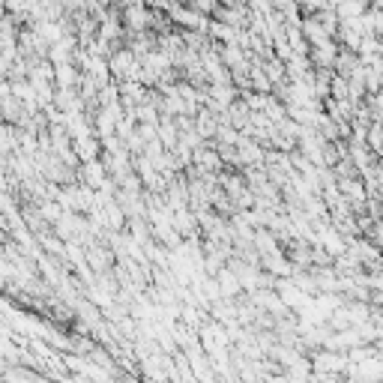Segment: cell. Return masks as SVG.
<instances>
[{"label":"cell","mask_w":383,"mask_h":383,"mask_svg":"<svg viewBox=\"0 0 383 383\" xmlns=\"http://www.w3.org/2000/svg\"><path fill=\"white\" fill-rule=\"evenodd\" d=\"M108 63H111V75H114V78L123 81V78H135L138 66H141V60H138V54L129 48V45H120V48L108 57Z\"/></svg>","instance_id":"1"},{"label":"cell","mask_w":383,"mask_h":383,"mask_svg":"<svg viewBox=\"0 0 383 383\" xmlns=\"http://www.w3.org/2000/svg\"><path fill=\"white\" fill-rule=\"evenodd\" d=\"M123 24L126 30H150L153 27V9L138 0V4H126L123 6Z\"/></svg>","instance_id":"2"},{"label":"cell","mask_w":383,"mask_h":383,"mask_svg":"<svg viewBox=\"0 0 383 383\" xmlns=\"http://www.w3.org/2000/svg\"><path fill=\"white\" fill-rule=\"evenodd\" d=\"M108 168H105L102 159H93V162H81L78 168V183H87V186H93V189H105L108 186Z\"/></svg>","instance_id":"3"},{"label":"cell","mask_w":383,"mask_h":383,"mask_svg":"<svg viewBox=\"0 0 383 383\" xmlns=\"http://www.w3.org/2000/svg\"><path fill=\"white\" fill-rule=\"evenodd\" d=\"M87 264L93 267L96 272H111V264H114V252L108 246H102V242H90L87 246Z\"/></svg>","instance_id":"4"},{"label":"cell","mask_w":383,"mask_h":383,"mask_svg":"<svg viewBox=\"0 0 383 383\" xmlns=\"http://www.w3.org/2000/svg\"><path fill=\"white\" fill-rule=\"evenodd\" d=\"M339 39H330L324 45H312V63L315 66H327V69H335V57H339Z\"/></svg>","instance_id":"5"},{"label":"cell","mask_w":383,"mask_h":383,"mask_svg":"<svg viewBox=\"0 0 383 383\" xmlns=\"http://www.w3.org/2000/svg\"><path fill=\"white\" fill-rule=\"evenodd\" d=\"M216 279H219V287H222V297H228V300H237L240 294H246V287H242L240 275H237L231 267H222Z\"/></svg>","instance_id":"6"},{"label":"cell","mask_w":383,"mask_h":383,"mask_svg":"<svg viewBox=\"0 0 383 383\" xmlns=\"http://www.w3.org/2000/svg\"><path fill=\"white\" fill-rule=\"evenodd\" d=\"M300 30H302V36L309 39V45H324V42H330L332 36L324 30V24H320L315 15H302V21H300Z\"/></svg>","instance_id":"7"},{"label":"cell","mask_w":383,"mask_h":383,"mask_svg":"<svg viewBox=\"0 0 383 383\" xmlns=\"http://www.w3.org/2000/svg\"><path fill=\"white\" fill-rule=\"evenodd\" d=\"M102 138L99 135H87V138H78L75 141V153H78L81 162H93V159H102Z\"/></svg>","instance_id":"8"},{"label":"cell","mask_w":383,"mask_h":383,"mask_svg":"<svg viewBox=\"0 0 383 383\" xmlns=\"http://www.w3.org/2000/svg\"><path fill=\"white\" fill-rule=\"evenodd\" d=\"M81 69L75 66V63H60L57 72H54V84L57 87H78L81 84Z\"/></svg>","instance_id":"9"},{"label":"cell","mask_w":383,"mask_h":383,"mask_svg":"<svg viewBox=\"0 0 383 383\" xmlns=\"http://www.w3.org/2000/svg\"><path fill=\"white\" fill-rule=\"evenodd\" d=\"M362 66V60H359V51L354 48H339V57H335V72H342V75H350V72H357Z\"/></svg>","instance_id":"10"},{"label":"cell","mask_w":383,"mask_h":383,"mask_svg":"<svg viewBox=\"0 0 383 383\" xmlns=\"http://www.w3.org/2000/svg\"><path fill=\"white\" fill-rule=\"evenodd\" d=\"M330 96H332V99H350V78H347V75H342V72L332 75Z\"/></svg>","instance_id":"11"}]
</instances>
